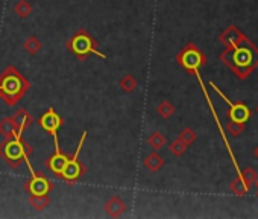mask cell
I'll return each mask as SVG.
<instances>
[{
  "label": "cell",
  "instance_id": "6",
  "mask_svg": "<svg viewBox=\"0 0 258 219\" xmlns=\"http://www.w3.org/2000/svg\"><path fill=\"white\" fill-rule=\"evenodd\" d=\"M85 139H87V131L82 133V137H81V140H79V145H78V148H76V152H75L73 157L69 158L67 166H66L64 172H62L61 180L66 181L69 186H73L76 181H79V180L87 174L85 165L79 160V154H81V151H82V146H84Z\"/></svg>",
  "mask_w": 258,
  "mask_h": 219
},
{
  "label": "cell",
  "instance_id": "8",
  "mask_svg": "<svg viewBox=\"0 0 258 219\" xmlns=\"http://www.w3.org/2000/svg\"><path fill=\"white\" fill-rule=\"evenodd\" d=\"M64 121L62 118L55 112V108H49L46 112L40 116L38 119V125L43 131H46L47 134L52 136L53 139V148L55 151H59V143H58V130L62 127Z\"/></svg>",
  "mask_w": 258,
  "mask_h": 219
},
{
  "label": "cell",
  "instance_id": "25",
  "mask_svg": "<svg viewBox=\"0 0 258 219\" xmlns=\"http://www.w3.org/2000/svg\"><path fill=\"white\" fill-rule=\"evenodd\" d=\"M226 128H228V131L231 133V136L237 137V136H240V134L244 131V124L229 121V122H228V125H226Z\"/></svg>",
  "mask_w": 258,
  "mask_h": 219
},
{
  "label": "cell",
  "instance_id": "16",
  "mask_svg": "<svg viewBox=\"0 0 258 219\" xmlns=\"http://www.w3.org/2000/svg\"><path fill=\"white\" fill-rule=\"evenodd\" d=\"M143 165H145V168L148 169V171H151V172H158L160 169H163V166H164V158L157 152V151H154V152H151V154H148L145 158H143Z\"/></svg>",
  "mask_w": 258,
  "mask_h": 219
},
{
  "label": "cell",
  "instance_id": "20",
  "mask_svg": "<svg viewBox=\"0 0 258 219\" xmlns=\"http://www.w3.org/2000/svg\"><path fill=\"white\" fill-rule=\"evenodd\" d=\"M34 8L31 5V2L28 0H19V2L14 5V14L19 17V19H26L32 14Z\"/></svg>",
  "mask_w": 258,
  "mask_h": 219
},
{
  "label": "cell",
  "instance_id": "7",
  "mask_svg": "<svg viewBox=\"0 0 258 219\" xmlns=\"http://www.w3.org/2000/svg\"><path fill=\"white\" fill-rule=\"evenodd\" d=\"M210 87L225 100V103L229 105V112H228V118L229 121L232 122H240V124H246L250 116H252V112H250V108L244 103V102H232L229 97H226V94H223V91L213 82L210 81Z\"/></svg>",
  "mask_w": 258,
  "mask_h": 219
},
{
  "label": "cell",
  "instance_id": "24",
  "mask_svg": "<svg viewBox=\"0 0 258 219\" xmlns=\"http://www.w3.org/2000/svg\"><path fill=\"white\" fill-rule=\"evenodd\" d=\"M178 139H181L187 146H190V145H193L195 142H196V139H198V134L191 130V128H184L181 133H179V136H178Z\"/></svg>",
  "mask_w": 258,
  "mask_h": 219
},
{
  "label": "cell",
  "instance_id": "18",
  "mask_svg": "<svg viewBox=\"0 0 258 219\" xmlns=\"http://www.w3.org/2000/svg\"><path fill=\"white\" fill-rule=\"evenodd\" d=\"M23 49L29 53V55H37L41 49H43V43L40 41V38L38 37H35V35H29L28 38H26V41L23 43Z\"/></svg>",
  "mask_w": 258,
  "mask_h": 219
},
{
  "label": "cell",
  "instance_id": "5",
  "mask_svg": "<svg viewBox=\"0 0 258 219\" xmlns=\"http://www.w3.org/2000/svg\"><path fill=\"white\" fill-rule=\"evenodd\" d=\"M176 63L190 75H193L195 72H198L201 67H204L207 64V57L205 53L193 43L188 41L176 55Z\"/></svg>",
  "mask_w": 258,
  "mask_h": 219
},
{
  "label": "cell",
  "instance_id": "15",
  "mask_svg": "<svg viewBox=\"0 0 258 219\" xmlns=\"http://www.w3.org/2000/svg\"><path fill=\"white\" fill-rule=\"evenodd\" d=\"M17 134H19V128L14 118H4L0 121V136L4 139H14Z\"/></svg>",
  "mask_w": 258,
  "mask_h": 219
},
{
  "label": "cell",
  "instance_id": "14",
  "mask_svg": "<svg viewBox=\"0 0 258 219\" xmlns=\"http://www.w3.org/2000/svg\"><path fill=\"white\" fill-rule=\"evenodd\" d=\"M13 118H14V121L17 124V128H19V134L20 136H23V131L34 124V118L29 115V112H26L25 108H19L17 112L14 113Z\"/></svg>",
  "mask_w": 258,
  "mask_h": 219
},
{
  "label": "cell",
  "instance_id": "9",
  "mask_svg": "<svg viewBox=\"0 0 258 219\" xmlns=\"http://www.w3.org/2000/svg\"><path fill=\"white\" fill-rule=\"evenodd\" d=\"M26 166L31 172V178L25 183V190L29 195H49L50 190L53 189V184L50 183V180L41 172H35L31 163Z\"/></svg>",
  "mask_w": 258,
  "mask_h": 219
},
{
  "label": "cell",
  "instance_id": "26",
  "mask_svg": "<svg viewBox=\"0 0 258 219\" xmlns=\"http://www.w3.org/2000/svg\"><path fill=\"white\" fill-rule=\"evenodd\" d=\"M253 155H255V158L258 160V146H256V148L253 149Z\"/></svg>",
  "mask_w": 258,
  "mask_h": 219
},
{
  "label": "cell",
  "instance_id": "21",
  "mask_svg": "<svg viewBox=\"0 0 258 219\" xmlns=\"http://www.w3.org/2000/svg\"><path fill=\"white\" fill-rule=\"evenodd\" d=\"M28 201H29L31 207L38 211H43L50 204V198L47 195H29Z\"/></svg>",
  "mask_w": 258,
  "mask_h": 219
},
{
  "label": "cell",
  "instance_id": "12",
  "mask_svg": "<svg viewBox=\"0 0 258 219\" xmlns=\"http://www.w3.org/2000/svg\"><path fill=\"white\" fill-rule=\"evenodd\" d=\"M219 40L225 44V47H232V46H238V44H243L244 41H247L249 38L234 25L228 26L220 35H219Z\"/></svg>",
  "mask_w": 258,
  "mask_h": 219
},
{
  "label": "cell",
  "instance_id": "11",
  "mask_svg": "<svg viewBox=\"0 0 258 219\" xmlns=\"http://www.w3.org/2000/svg\"><path fill=\"white\" fill-rule=\"evenodd\" d=\"M69 158H70V157H69L67 154H64L61 149H59V151H55V152L46 160V168H47L56 178L61 180L62 172H64V169H66V166H67Z\"/></svg>",
  "mask_w": 258,
  "mask_h": 219
},
{
  "label": "cell",
  "instance_id": "17",
  "mask_svg": "<svg viewBox=\"0 0 258 219\" xmlns=\"http://www.w3.org/2000/svg\"><path fill=\"white\" fill-rule=\"evenodd\" d=\"M118 87L124 94H129V93H133L139 88V81L131 73H126L123 78L118 79Z\"/></svg>",
  "mask_w": 258,
  "mask_h": 219
},
{
  "label": "cell",
  "instance_id": "4",
  "mask_svg": "<svg viewBox=\"0 0 258 219\" xmlns=\"http://www.w3.org/2000/svg\"><path fill=\"white\" fill-rule=\"evenodd\" d=\"M67 50H70L79 61H85L90 55H96L102 60H106V55L99 50L96 40L88 34L85 29H79L67 43H66Z\"/></svg>",
  "mask_w": 258,
  "mask_h": 219
},
{
  "label": "cell",
  "instance_id": "22",
  "mask_svg": "<svg viewBox=\"0 0 258 219\" xmlns=\"http://www.w3.org/2000/svg\"><path fill=\"white\" fill-rule=\"evenodd\" d=\"M175 112H176V110H175L173 103H172L170 100H167V99L161 100L160 105L157 106V113H158V116L163 118V119H170V118L175 115Z\"/></svg>",
  "mask_w": 258,
  "mask_h": 219
},
{
  "label": "cell",
  "instance_id": "3",
  "mask_svg": "<svg viewBox=\"0 0 258 219\" xmlns=\"http://www.w3.org/2000/svg\"><path fill=\"white\" fill-rule=\"evenodd\" d=\"M34 152V148L23 140V136L17 134L14 139H5L0 143V157L11 168L19 169L22 163L29 165V157Z\"/></svg>",
  "mask_w": 258,
  "mask_h": 219
},
{
  "label": "cell",
  "instance_id": "2",
  "mask_svg": "<svg viewBox=\"0 0 258 219\" xmlns=\"http://www.w3.org/2000/svg\"><path fill=\"white\" fill-rule=\"evenodd\" d=\"M29 88L31 82L20 73L16 66L10 64L0 72V99L8 106L17 105Z\"/></svg>",
  "mask_w": 258,
  "mask_h": 219
},
{
  "label": "cell",
  "instance_id": "19",
  "mask_svg": "<svg viewBox=\"0 0 258 219\" xmlns=\"http://www.w3.org/2000/svg\"><path fill=\"white\" fill-rule=\"evenodd\" d=\"M166 143H167V139H166V136H164L163 133H160V131H155V133H152V134L148 137V145H149L154 151H161V149L166 146Z\"/></svg>",
  "mask_w": 258,
  "mask_h": 219
},
{
  "label": "cell",
  "instance_id": "13",
  "mask_svg": "<svg viewBox=\"0 0 258 219\" xmlns=\"http://www.w3.org/2000/svg\"><path fill=\"white\" fill-rule=\"evenodd\" d=\"M103 210H105V213H106L108 216H111V217H120V216L124 213L126 205H124V202L121 201V198H120L118 195H114V196H111V198L105 202Z\"/></svg>",
  "mask_w": 258,
  "mask_h": 219
},
{
  "label": "cell",
  "instance_id": "23",
  "mask_svg": "<svg viewBox=\"0 0 258 219\" xmlns=\"http://www.w3.org/2000/svg\"><path fill=\"white\" fill-rule=\"evenodd\" d=\"M187 145L181 140V139H175L170 145H169V151H170V154L172 155H175V157H181L185 151H187Z\"/></svg>",
  "mask_w": 258,
  "mask_h": 219
},
{
  "label": "cell",
  "instance_id": "27",
  "mask_svg": "<svg viewBox=\"0 0 258 219\" xmlns=\"http://www.w3.org/2000/svg\"><path fill=\"white\" fill-rule=\"evenodd\" d=\"M255 186H256V189H258V175H256V180H255V183H253Z\"/></svg>",
  "mask_w": 258,
  "mask_h": 219
},
{
  "label": "cell",
  "instance_id": "10",
  "mask_svg": "<svg viewBox=\"0 0 258 219\" xmlns=\"http://www.w3.org/2000/svg\"><path fill=\"white\" fill-rule=\"evenodd\" d=\"M256 172L253 168H246L244 171H240L237 174V178L231 181L229 184V189L231 192L235 195V196H244L249 190H250V186L255 183L256 180Z\"/></svg>",
  "mask_w": 258,
  "mask_h": 219
},
{
  "label": "cell",
  "instance_id": "1",
  "mask_svg": "<svg viewBox=\"0 0 258 219\" xmlns=\"http://www.w3.org/2000/svg\"><path fill=\"white\" fill-rule=\"evenodd\" d=\"M219 58L238 79L244 81L258 67V47L247 40L243 44L226 47Z\"/></svg>",
  "mask_w": 258,
  "mask_h": 219
},
{
  "label": "cell",
  "instance_id": "28",
  "mask_svg": "<svg viewBox=\"0 0 258 219\" xmlns=\"http://www.w3.org/2000/svg\"><path fill=\"white\" fill-rule=\"evenodd\" d=\"M256 113H258V106H256Z\"/></svg>",
  "mask_w": 258,
  "mask_h": 219
}]
</instances>
